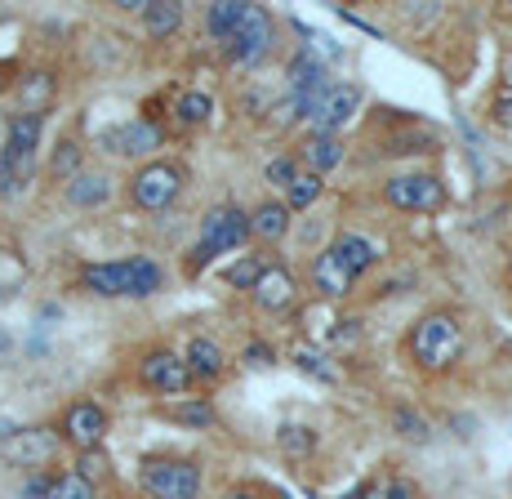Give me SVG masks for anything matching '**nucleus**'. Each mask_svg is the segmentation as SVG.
<instances>
[{
    "mask_svg": "<svg viewBox=\"0 0 512 499\" xmlns=\"http://www.w3.org/2000/svg\"><path fill=\"white\" fill-rule=\"evenodd\" d=\"M259 272H263V263H259V259H241V263H236V268L228 272V281H232L236 290H254Z\"/></svg>",
    "mask_w": 512,
    "mask_h": 499,
    "instance_id": "obj_28",
    "label": "nucleus"
},
{
    "mask_svg": "<svg viewBox=\"0 0 512 499\" xmlns=\"http://www.w3.org/2000/svg\"><path fill=\"white\" fill-rule=\"evenodd\" d=\"M294 179V161L290 156H277V161H268V183H281V188H290Z\"/></svg>",
    "mask_w": 512,
    "mask_h": 499,
    "instance_id": "obj_31",
    "label": "nucleus"
},
{
    "mask_svg": "<svg viewBox=\"0 0 512 499\" xmlns=\"http://www.w3.org/2000/svg\"><path fill=\"white\" fill-rule=\"evenodd\" d=\"M366 499H415V486L401 482V477H383L366 491Z\"/></svg>",
    "mask_w": 512,
    "mask_h": 499,
    "instance_id": "obj_27",
    "label": "nucleus"
},
{
    "mask_svg": "<svg viewBox=\"0 0 512 499\" xmlns=\"http://www.w3.org/2000/svg\"><path fill=\"white\" fill-rule=\"evenodd\" d=\"M303 156H308L312 170H334V165L343 161V139H339V134H312L308 152H303Z\"/></svg>",
    "mask_w": 512,
    "mask_h": 499,
    "instance_id": "obj_22",
    "label": "nucleus"
},
{
    "mask_svg": "<svg viewBox=\"0 0 512 499\" xmlns=\"http://www.w3.org/2000/svg\"><path fill=\"white\" fill-rule=\"evenodd\" d=\"M41 148V112H18L14 121H9V165L18 170V179H23L27 170H32V156Z\"/></svg>",
    "mask_w": 512,
    "mask_h": 499,
    "instance_id": "obj_10",
    "label": "nucleus"
},
{
    "mask_svg": "<svg viewBox=\"0 0 512 499\" xmlns=\"http://www.w3.org/2000/svg\"><path fill=\"white\" fill-rule=\"evenodd\" d=\"M139 375H143L147 388H156V393H183L187 379H192L183 366V357H174V352H147Z\"/></svg>",
    "mask_w": 512,
    "mask_h": 499,
    "instance_id": "obj_12",
    "label": "nucleus"
},
{
    "mask_svg": "<svg viewBox=\"0 0 512 499\" xmlns=\"http://www.w3.org/2000/svg\"><path fill=\"white\" fill-rule=\"evenodd\" d=\"M143 23H147V32L161 41V36H174V32H179L183 9L170 5V0H147V5H143Z\"/></svg>",
    "mask_w": 512,
    "mask_h": 499,
    "instance_id": "obj_20",
    "label": "nucleus"
},
{
    "mask_svg": "<svg viewBox=\"0 0 512 499\" xmlns=\"http://www.w3.org/2000/svg\"><path fill=\"white\" fill-rule=\"evenodd\" d=\"M0 94H5V67H0Z\"/></svg>",
    "mask_w": 512,
    "mask_h": 499,
    "instance_id": "obj_37",
    "label": "nucleus"
},
{
    "mask_svg": "<svg viewBox=\"0 0 512 499\" xmlns=\"http://www.w3.org/2000/svg\"><path fill=\"white\" fill-rule=\"evenodd\" d=\"M357 107H361V90H357V85H330V90L317 99V107L308 112V125L317 134H334L339 125L352 121V112H357Z\"/></svg>",
    "mask_w": 512,
    "mask_h": 499,
    "instance_id": "obj_8",
    "label": "nucleus"
},
{
    "mask_svg": "<svg viewBox=\"0 0 512 499\" xmlns=\"http://www.w3.org/2000/svg\"><path fill=\"white\" fill-rule=\"evenodd\" d=\"M103 148L121 152V156H147L161 148V130H156L152 121H130V125H121V130H107Z\"/></svg>",
    "mask_w": 512,
    "mask_h": 499,
    "instance_id": "obj_13",
    "label": "nucleus"
},
{
    "mask_svg": "<svg viewBox=\"0 0 512 499\" xmlns=\"http://www.w3.org/2000/svg\"><path fill=\"white\" fill-rule=\"evenodd\" d=\"M85 286L94 295H134V299H147L161 290V268L152 259H125V263H94L85 268Z\"/></svg>",
    "mask_w": 512,
    "mask_h": 499,
    "instance_id": "obj_1",
    "label": "nucleus"
},
{
    "mask_svg": "<svg viewBox=\"0 0 512 499\" xmlns=\"http://www.w3.org/2000/svg\"><path fill=\"white\" fill-rule=\"evenodd\" d=\"M0 433H5V424H0Z\"/></svg>",
    "mask_w": 512,
    "mask_h": 499,
    "instance_id": "obj_39",
    "label": "nucleus"
},
{
    "mask_svg": "<svg viewBox=\"0 0 512 499\" xmlns=\"http://www.w3.org/2000/svg\"><path fill=\"white\" fill-rule=\"evenodd\" d=\"M174 419H183V424H210L214 410L205 406V401H192V406H179V410H174Z\"/></svg>",
    "mask_w": 512,
    "mask_h": 499,
    "instance_id": "obj_29",
    "label": "nucleus"
},
{
    "mask_svg": "<svg viewBox=\"0 0 512 499\" xmlns=\"http://www.w3.org/2000/svg\"><path fill=\"white\" fill-rule=\"evenodd\" d=\"M330 250H334V259H339L343 268L352 272V277H361V272H370L374 263H379V250H374L366 237H357V232H343V237L334 241Z\"/></svg>",
    "mask_w": 512,
    "mask_h": 499,
    "instance_id": "obj_15",
    "label": "nucleus"
},
{
    "mask_svg": "<svg viewBox=\"0 0 512 499\" xmlns=\"http://www.w3.org/2000/svg\"><path fill=\"white\" fill-rule=\"evenodd\" d=\"M107 197H112V183L103 179V174H72V183H67V201L72 205H103Z\"/></svg>",
    "mask_w": 512,
    "mask_h": 499,
    "instance_id": "obj_19",
    "label": "nucleus"
},
{
    "mask_svg": "<svg viewBox=\"0 0 512 499\" xmlns=\"http://www.w3.org/2000/svg\"><path fill=\"white\" fill-rule=\"evenodd\" d=\"M495 121L504 125V130H512V99H499L495 103Z\"/></svg>",
    "mask_w": 512,
    "mask_h": 499,
    "instance_id": "obj_35",
    "label": "nucleus"
},
{
    "mask_svg": "<svg viewBox=\"0 0 512 499\" xmlns=\"http://www.w3.org/2000/svg\"><path fill=\"white\" fill-rule=\"evenodd\" d=\"M210 107H214V103L205 99V94H183L174 112H179L183 125H201V121H210Z\"/></svg>",
    "mask_w": 512,
    "mask_h": 499,
    "instance_id": "obj_26",
    "label": "nucleus"
},
{
    "mask_svg": "<svg viewBox=\"0 0 512 499\" xmlns=\"http://www.w3.org/2000/svg\"><path fill=\"white\" fill-rule=\"evenodd\" d=\"M241 18H245V5H236V0H219V5H210V14H205V27H210L214 41L228 45L232 32L241 27Z\"/></svg>",
    "mask_w": 512,
    "mask_h": 499,
    "instance_id": "obj_21",
    "label": "nucleus"
},
{
    "mask_svg": "<svg viewBox=\"0 0 512 499\" xmlns=\"http://www.w3.org/2000/svg\"><path fill=\"white\" fill-rule=\"evenodd\" d=\"M0 348H5V339H0Z\"/></svg>",
    "mask_w": 512,
    "mask_h": 499,
    "instance_id": "obj_38",
    "label": "nucleus"
},
{
    "mask_svg": "<svg viewBox=\"0 0 512 499\" xmlns=\"http://www.w3.org/2000/svg\"><path fill=\"white\" fill-rule=\"evenodd\" d=\"M41 499H94V482H85L81 473H58L41 486Z\"/></svg>",
    "mask_w": 512,
    "mask_h": 499,
    "instance_id": "obj_23",
    "label": "nucleus"
},
{
    "mask_svg": "<svg viewBox=\"0 0 512 499\" xmlns=\"http://www.w3.org/2000/svg\"><path fill=\"white\" fill-rule=\"evenodd\" d=\"M312 442H317V437H312L308 428H281V446L285 450H312Z\"/></svg>",
    "mask_w": 512,
    "mask_h": 499,
    "instance_id": "obj_30",
    "label": "nucleus"
},
{
    "mask_svg": "<svg viewBox=\"0 0 512 499\" xmlns=\"http://www.w3.org/2000/svg\"><path fill=\"white\" fill-rule=\"evenodd\" d=\"M312 281H317V290L321 295H330V299H339V295H348L352 290V272L343 268L339 259H334V250H326V254H317V263H312Z\"/></svg>",
    "mask_w": 512,
    "mask_h": 499,
    "instance_id": "obj_16",
    "label": "nucleus"
},
{
    "mask_svg": "<svg viewBox=\"0 0 512 499\" xmlns=\"http://www.w3.org/2000/svg\"><path fill=\"white\" fill-rule=\"evenodd\" d=\"M397 428L406 437H428V424H423L419 415H410V410H401V415H397Z\"/></svg>",
    "mask_w": 512,
    "mask_h": 499,
    "instance_id": "obj_33",
    "label": "nucleus"
},
{
    "mask_svg": "<svg viewBox=\"0 0 512 499\" xmlns=\"http://www.w3.org/2000/svg\"><path fill=\"white\" fill-rule=\"evenodd\" d=\"M130 192L143 210H165V205H174V197L183 192V170L179 165H165V161L143 165V170L134 174Z\"/></svg>",
    "mask_w": 512,
    "mask_h": 499,
    "instance_id": "obj_6",
    "label": "nucleus"
},
{
    "mask_svg": "<svg viewBox=\"0 0 512 499\" xmlns=\"http://www.w3.org/2000/svg\"><path fill=\"white\" fill-rule=\"evenodd\" d=\"M268 50H272V18H268V9H263V5H245L241 27H236L232 41L223 45V54H228V63H236V67H250V63H259Z\"/></svg>",
    "mask_w": 512,
    "mask_h": 499,
    "instance_id": "obj_5",
    "label": "nucleus"
},
{
    "mask_svg": "<svg viewBox=\"0 0 512 499\" xmlns=\"http://www.w3.org/2000/svg\"><path fill=\"white\" fill-rule=\"evenodd\" d=\"M49 94H54V81H49V72H27L23 76V103H27V112H36Z\"/></svg>",
    "mask_w": 512,
    "mask_h": 499,
    "instance_id": "obj_25",
    "label": "nucleus"
},
{
    "mask_svg": "<svg viewBox=\"0 0 512 499\" xmlns=\"http://www.w3.org/2000/svg\"><path fill=\"white\" fill-rule=\"evenodd\" d=\"M250 232H254L259 241H281L285 232H290V210H285V201L259 205V210L250 214Z\"/></svg>",
    "mask_w": 512,
    "mask_h": 499,
    "instance_id": "obj_17",
    "label": "nucleus"
},
{
    "mask_svg": "<svg viewBox=\"0 0 512 499\" xmlns=\"http://www.w3.org/2000/svg\"><path fill=\"white\" fill-rule=\"evenodd\" d=\"M183 366H187V375L214 379V375L223 370V352H219V344H214V339H192V344H187Z\"/></svg>",
    "mask_w": 512,
    "mask_h": 499,
    "instance_id": "obj_18",
    "label": "nucleus"
},
{
    "mask_svg": "<svg viewBox=\"0 0 512 499\" xmlns=\"http://www.w3.org/2000/svg\"><path fill=\"white\" fill-rule=\"evenodd\" d=\"M321 197V179L317 174H294L290 188H285V210H308Z\"/></svg>",
    "mask_w": 512,
    "mask_h": 499,
    "instance_id": "obj_24",
    "label": "nucleus"
},
{
    "mask_svg": "<svg viewBox=\"0 0 512 499\" xmlns=\"http://www.w3.org/2000/svg\"><path fill=\"white\" fill-rule=\"evenodd\" d=\"M72 165H76V148H72V143H63V152L54 156V170H58V174H67Z\"/></svg>",
    "mask_w": 512,
    "mask_h": 499,
    "instance_id": "obj_34",
    "label": "nucleus"
},
{
    "mask_svg": "<svg viewBox=\"0 0 512 499\" xmlns=\"http://www.w3.org/2000/svg\"><path fill=\"white\" fill-rule=\"evenodd\" d=\"M14 188H18V170L9 165V156L0 152V197H14Z\"/></svg>",
    "mask_w": 512,
    "mask_h": 499,
    "instance_id": "obj_32",
    "label": "nucleus"
},
{
    "mask_svg": "<svg viewBox=\"0 0 512 499\" xmlns=\"http://www.w3.org/2000/svg\"><path fill=\"white\" fill-rule=\"evenodd\" d=\"M383 197H388V205H397V210H437L446 201V188L432 174H401V179H392L383 188Z\"/></svg>",
    "mask_w": 512,
    "mask_h": 499,
    "instance_id": "obj_7",
    "label": "nucleus"
},
{
    "mask_svg": "<svg viewBox=\"0 0 512 499\" xmlns=\"http://www.w3.org/2000/svg\"><path fill=\"white\" fill-rule=\"evenodd\" d=\"M410 348H415V361L423 370H446L464 348V330H459V321L450 312H428L415 326Z\"/></svg>",
    "mask_w": 512,
    "mask_h": 499,
    "instance_id": "obj_2",
    "label": "nucleus"
},
{
    "mask_svg": "<svg viewBox=\"0 0 512 499\" xmlns=\"http://www.w3.org/2000/svg\"><path fill=\"white\" fill-rule=\"evenodd\" d=\"M103 433H107V415H103V406H94V401H76V406L63 415V437L72 446L94 450L103 442Z\"/></svg>",
    "mask_w": 512,
    "mask_h": 499,
    "instance_id": "obj_11",
    "label": "nucleus"
},
{
    "mask_svg": "<svg viewBox=\"0 0 512 499\" xmlns=\"http://www.w3.org/2000/svg\"><path fill=\"white\" fill-rule=\"evenodd\" d=\"M143 491L152 499H196L201 495V468L187 459H147Z\"/></svg>",
    "mask_w": 512,
    "mask_h": 499,
    "instance_id": "obj_4",
    "label": "nucleus"
},
{
    "mask_svg": "<svg viewBox=\"0 0 512 499\" xmlns=\"http://www.w3.org/2000/svg\"><path fill=\"white\" fill-rule=\"evenodd\" d=\"M290 299H294V277H290V272H285L281 263L263 268L259 281H254V303H259L263 312H281Z\"/></svg>",
    "mask_w": 512,
    "mask_h": 499,
    "instance_id": "obj_14",
    "label": "nucleus"
},
{
    "mask_svg": "<svg viewBox=\"0 0 512 499\" xmlns=\"http://www.w3.org/2000/svg\"><path fill=\"white\" fill-rule=\"evenodd\" d=\"M58 437L49 428H18V433L5 437V459L9 464H23V468H41L54 459Z\"/></svg>",
    "mask_w": 512,
    "mask_h": 499,
    "instance_id": "obj_9",
    "label": "nucleus"
},
{
    "mask_svg": "<svg viewBox=\"0 0 512 499\" xmlns=\"http://www.w3.org/2000/svg\"><path fill=\"white\" fill-rule=\"evenodd\" d=\"M223 499H259V495H250V491H228Z\"/></svg>",
    "mask_w": 512,
    "mask_h": 499,
    "instance_id": "obj_36",
    "label": "nucleus"
},
{
    "mask_svg": "<svg viewBox=\"0 0 512 499\" xmlns=\"http://www.w3.org/2000/svg\"><path fill=\"white\" fill-rule=\"evenodd\" d=\"M245 237H250V214H241L236 205H214V210L205 214V223H201V241H196V250H192V272H196V268H205V263H210L214 254L236 250Z\"/></svg>",
    "mask_w": 512,
    "mask_h": 499,
    "instance_id": "obj_3",
    "label": "nucleus"
}]
</instances>
